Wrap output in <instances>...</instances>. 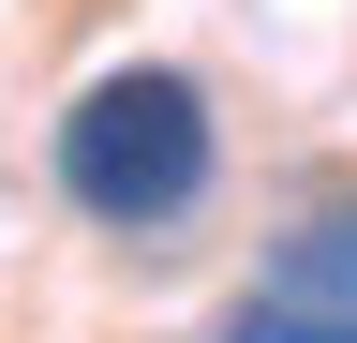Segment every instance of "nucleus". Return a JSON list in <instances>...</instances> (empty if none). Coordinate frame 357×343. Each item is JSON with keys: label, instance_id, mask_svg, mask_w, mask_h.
<instances>
[{"label": "nucleus", "instance_id": "2", "mask_svg": "<svg viewBox=\"0 0 357 343\" xmlns=\"http://www.w3.org/2000/svg\"><path fill=\"white\" fill-rule=\"evenodd\" d=\"M223 343H357V209H312V224L268 239V269L223 314Z\"/></svg>", "mask_w": 357, "mask_h": 343}, {"label": "nucleus", "instance_id": "1", "mask_svg": "<svg viewBox=\"0 0 357 343\" xmlns=\"http://www.w3.org/2000/svg\"><path fill=\"white\" fill-rule=\"evenodd\" d=\"M45 164H60V209L105 239H164L194 224L208 180H223V119L178 60H105L89 90L60 105V135H45Z\"/></svg>", "mask_w": 357, "mask_h": 343}]
</instances>
